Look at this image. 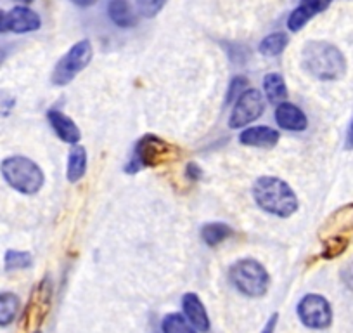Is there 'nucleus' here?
I'll return each mask as SVG.
<instances>
[{"mask_svg": "<svg viewBox=\"0 0 353 333\" xmlns=\"http://www.w3.org/2000/svg\"><path fill=\"white\" fill-rule=\"evenodd\" d=\"M301 66L321 82H334L345 77V54L325 40H312L301 49Z\"/></svg>", "mask_w": 353, "mask_h": 333, "instance_id": "f257e3e1", "label": "nucleus"}, {"mask_svg": "<svg viewBox=\"0 0 353 333\" xmlns=\"http://www.w3.org/2000/svg\"><path fill=\"white\" fill-rule=\"evenodd\" d=\"M251 193H253L254 203L263 212L281 217V219H288V217L294 216L298 205H300L293 188L286 181H283L281 178H274V175L258 178L254 181Z\"/></svg>", "mask_w": 353, "mask_h": 333, "instance_id": "f03ea898", "label": "nucleus"}, {"mask_svg": "<svg viewBox=\"0 0 353 333\" xmlns=\"http://www.w3.org/2000/svg\"><path fill=\"white\" fill-rule=\"evenodd\" d=\"M0 174L14 191L26 196L37 195L46 184V174L39 163L21 155L9 156L0 163Z\"/></svg>", "mask_w": 353, "mask_h": 333, "instance_id": "7ed1b4c3", "label": "nucleus"}, {"mask_svg": "<svg viewBox=\"0 0 353 333\" xmlns=\"http://www.w3.org/2000/svg\"><path fill=\"white\" fill-rule=\"evenodd\" d=\"M175 158H179V148L158 135L145 134L135 142L130 160L125 165V172L137 174L145 169H156L159 165H165Z\"/></svg>", "mask_w": 353, "mask_h": 333, "instance_id": "20e7f679", "label": "nucleus"}, {"mask_svg": "<svg viewBox=\"0 0 353 333\" xmlns=\"http://www.w3.org/2000/svg\"><path fill=\"white\" fill-rule=\"evenodd\" d=\"M230 283L246 297H263L270 287V276L263 266L254 259H241L229 269Z\"/></svg>", "mask_w": 353, "mask_h": 333, "instance_id": "39448f33", "label": "nucleus"}, {"mask_svg": "<svg viewBox=\"0 0 353 333\" xmlns=\"http://www.w3.org/2000/svg\"><path fill=\"white\" fill-rule=\"evenodd\" d=\"M94 56V49L90 40L83 39L80 42L74 44L54 66L52 75H50V82L57 87L68 86L70 82L77 78L78 73L85 70L90 64Z\"/></svg>", "mask_w": 353, "mask_h": 333, "instance_id": "423d86ee", "label": "nucleus"}, {"mask_svg": "<svg viewBox=\"0 0 353 333\" xmlns=\"http://www.w3.org/2000/svg\"><path fill=\"white\" fill-rule=\"evenodd\" d=\"M52 281L49 278H43L39 285H35L30 301L26 304L25 314H23V328L25 330H35L46 321L49 316L50 307H52Z\"/></svg>", "mask_w": 353, "mask_h": 333, "instance_id": "0eeeda50", "label": "nucleus"}, {"mask_svg": "<svg viewBox=\"0 0 353 333\" xmlns=\"http://www.w3.org/2000/svg\"><path fill=\"white\" fill-rule=\"evenodd\" d=\"M298 318L307 328L325 330L332 323V309L325 297L319 294H307L296 307Z\"/></svg>", "mask_w": 353, "mask_h": 333, "instance_id": "6e6552de", "label": "nucleus"}, {"mask_svg": "<svg viewBox=\"0 0 353 333\" xmlns=\"http://www.w3.org/2000/svg\"><path fill=\"white\" fill-rule=\"evenodd\" d=\"M265 111V97L258 89H246L232 108V113L229 117L230 129H243L246 125L253 124L263 115Z\"/></svg>", "mask_w": 353, "mask_h": 333, "instance_id": "1a4fd4ad", "label": "nucleus"}, {"mask_svg": "<svg viewBox=\"0 0 353 333\" xmlns=\"http://www.w3.org/2000/svg\"><path fill=\"white\" fill-rule=\"evenodd\" d=\"M331 4L332 0H300V6L288 18V28H290V32L296 33L300 30H303L305 25L312 18L324 12Z\"/></svg>", "mask_w": 353, "mask_h": 333, "instance_id": "9d476101", "label": "nucleus"}, {"mask_svg": "<svg viewBox=\"0 0 353 333\" xmlns=\"http://www.w3.org/2000/svg\"><path fill=\"white\" fill-rule=\"evenodd\" d=\"M281 134L279 131L272 127H265V125H258V127H248L241 132L239 142L243 146H250V148H260V149H270L279 142Z\"/></svg>", "mask_w": 353, "mask_h": 333, "instance_id": "9b49d317", "label": "nucleus"}, {"mask_svg": "<svg viewBox=\"0 0 353 333\" xmlns=\"http://www.w3.org/2000/svg\"><path fill=\"white\" fill-rule=\"evenodd\" d=\"M9 18V32H14L23 35V33H32L42 26V19L33 9L28 6H16L8 12Z\"/></svg>", "mask_w": 353, "mask_h": 333, "instance_id": "f8f14e48", "label": "nucleus"}, {"mask_svg": "<svg viewBox=\"0 0 353 333\" xmlns=\"http://www.w3.org/2000/svg\"><path fill=\"white\" fill-rule=\"evenodd\" d=\"M47 120H49L50 127H52V131L56 132V135L61 141L68 142V144H78V142H80V129H78L77 124H74L68 115H64L63 111L52 108V110L47 111Z\"/></svg>", "mask_w": 353, "mask_h": 333, "instance_id": "ddd939ff", "label": "nucleus"}, {"mask_svg": "<svg viewBox=\"0 0 353 333\" xmlns=\"http://www.w3.org/2000/svg\"><path fill=\"white\" fill-rule=\"evenodd\" d=\"M276 122L281 129L291 132H301L308 127V118L303 110L288 101L276 108Z\"/></svg>", "mask_w": 353, "mask_h": 333, "instance_id": "4468645a", "label": "nucleus"}, {"mask_svg": "<svg viewBox=\"0 0 353 333\" xmlns=\"http://www.w3.org/2000/svg\"><path fill=\"white\" fill-rule=\"evenodd\" d=\"M182 307H184L185 318L189 319L192 326H194L198 332L206 333L210 330V318L208 312H206L205 305H203L201 298L196 294H185L182 297Z\"/></svg>", "mask_w": 353, "mask_h": 333, "instance_id": "2eb2a0df", "label": "nucleus"}, {"mask_svg": "<svg viewBox=\"0 0 353 333\" xmlns=\"http://www.w3.org/2000/svg\"><path fill=\"white\" fill-rule=\"evenodd\" d=\"M108 16L118 28H132L137 23L135 12L128 0H110L108 4Z\"/></svg>", "mask_w": 353, "mask_h": 333, "instance_id": "dca6fc26", "label": "nucleus"}, {"mask_svg": "<svg viewBox=\"0 0 353 333\" xmlns=\"http://www.w3.org/2000/svg\"><path fill=\"white\" fill-rule=\"evenodd\" d=\"M87 172V149L83 146H73L68 155L66 178L70 182H78Z\"/></svg>", "mask_w": 353, "mask_h": 333, "instance_id": "f3484780", "label": "nucleus"}, {"mask_svg": "<svg viewBox=\"0 0 353 333\" xmlns=\"http://www.w3.org/2000/svg\"><path fill=\"white\" fill-rule=\"evenodd\" d=\"M265 96L269 97L270 103H284L288 97V87L284 77L281 73H267L263 78Z\"/></svg>", "mask_w": 353, "mask_h": 333, "instance_id": "a211bd4d", "label": "nucleus"}, {"mask_svg": "<svg viewBox=\"0 0 353 333\" xmlns=\"http://www.w3.org/2000/svg\"><path fill=\"white\" fill-rule=\"evenodd\" d=\"M234 234L232 227L225 222H208L201 227V238L208 247H216Z\"/></svg>", "mask_w": 353, "mask_h": 333, "instance_id": "6ab92c4d", "label": "nucleus"}, {"mask_svg": "<svg viewBox=\"0 0 353 333\" xmlns=\"http://www.w3.org/2000/svg\"><path fill=\"white\" fill-rule=\"evenodd\" d=\"M21 309V301L12 292H2L0 294V326H9Z\"/></svg>", "mask_w": 353, "mask_h": 333, "instance_id": "aec40b11", "label": "nucleus"}, {"mask_svg": "<svg viewBox=\"0 0 353 333\" xmlns=\"http://www.w3.org/2000/svg\"><path fill=\"white\" fill-rule=\"evenodd\" d=\"M288 44H290V37H288V33L274 32L261 40L260 46H258V50L267 57H276L286 50Z\"/></svg>", "mask_w": 353, "mask_h": 333, "instance_id": "412c9836", "label": "nucleus"}, {"mask_svg": "<svg viewBox=\"0 0 353 333\" xmlns=\"http://www.w3.org/2000/svg\"><path fill=\"white\" fill-rule=\"evenodd\" d=\"M163 333H196L198 330L189 323L185 316L179 314V312H170L163 318L161 321Z\"/></svg>", "mask_w": 353, "mask_h": 333, "instance_id": "4be33fe9", "label": "nucleus"}, {"mask_svg": "<svg viewBox=\"0 0 353 333\" xmlns=\"http://www.w3.org/2000/svg\"><path fill=\"white\" fill-rule=\"evenodd\" d=\"M33 264V256L30 252H23V250H8L4 256V267L6 271L12 273V271L28 269Z\"/></svg>", "mask_w": 353, "mask_h": 333, "instance_id": "5701e85b", "label": "nucleus"}, {"mask_svg": "<svg viewBox=\"0 0 353 333\" xmlns=\"http://www.w3.org/2000/svg\"><path fill=\"white\" fill-rule=\"evenodd\" d=\"M348 247V240L343 236H332L325 241L324 250H322V257L324 259H334L339 254L345 252V248Z\"/></svg>", "mask_w": 353, "mask_h": 333, "instance_id": "b1692460", "label": "nucleus"}, {"mask_svg": "<svg viewBox=\"0 0 353 333\" xmlns=\"http://www.w3.org/2000/svg\"><path fill=\"white\" fill-rule=\"evenodd\" d=\"M246 87H248L246 77H243V75H237V77H234L232 80H230L229 89H227V94H225V106H230L234 101H237V97H239L241 94L246 91Z\"/></svg>", "mask_w": 353, "mask_h": 333, "instance_id": "393cba45", "label": "nucleus"}, {"mask_svg": "<svg viewBox=\"0 0 353 333\" xmlns=\"http://www.w3.org/2000/svg\"><path fill=\"white\" fill-rule=\"evenodd\" d=\"M135 4H137V11L144 18H154L165 8L166 0H135Z\"/></svg>", "mask_w": 353, "mask_h": 333, "instance_id": "a878e982", "label": "nucleus"}, {"mask_svg": "<svg viewBox=\"0 0 353 333\" xmlns=\"http://www.w3.org/2000/svg\"><path fill=\"white\" fill-rule=\"evenodd\" d=\"M16 108V97L9 91H0V118H6Z\"/></svg>", "mask_w": 353, "mask_h": 333, "instance_id": "bb28decb", "label": "nucleus"}, {"mask_svg": "<svg viewBox=\"0 0 353 333\" xmlns=\"http://www.w3.org/2000/svg\"><path fill=\"white\" fill-rule=\"evenodd\" d=\"M185 179H188V181H191V182H198V181H201L203 179V171H201V166L198 165V163H194V162H191V163H188V165H185Z\"/></svg>", "mask_w": 353, "mask_h": 333, "instance_id": "cd10ccee", "label": "nucleus"}, {"mask_svg": "<svg viewBox=\"0 0 353 333\" xmlns=\"http://www.w3.org/2000/svg\"><path fill=\"white\" fill-rule=\"evenodd\" d=\"M341 280L343 283L346 285V288L353 292V263L346 264L345 267L341 269Z\"/></svg>", "mask_w": 353, "mask_h": 333, "instance_id": "c85d7f7f", "label": "nucleus"}, {"mask_svg": "<svg viewBox=\"0 0 353 333\" xmlns=\"http://www.w3.org/2000/svg\"><path fill=\"white\" fill-rule=\"evenodd\" d=\"M277 319H279V314H272L270 316V319L267 321V325L263 326V330H261L260 333H274L276 332V326H277Z\"/></svg>", "mask_w": 353, "mask_h": 333, "instance_id": "c756f323", "label": "nucleus"}, {"mask_svg": "<svg viewBox=\"0 0 353 333\" xmlns=\"http://www.w3.org/2000/svg\"><path fill=\"white\" fill-rule=\"evenodd\" d=\"M345 149H353V118L348 125V131H346V137H345Z\"/></svg>", "mask_w": 353, "mask_h": 333, "instance_id": "7c9ffc66", "label": "nucleus"}, {"mask_svg": "<svg viewBox=\"0 0 353 333\" xmlns=\"http://www.w3.org/2000/svg\"><path fill=\"white\" fill-rule=\"evenodd\" d=\"M6 32H9V18H8V12L0 9V33H6Z\"/></svg>", "mask_w": 353, "mask_h": 333, "instance_id": "2f4dec72", "label": "nucleus"}, {"mask_svg": "<svg viewBox=\"0 0 353 333\" xmlns=\"http://www.w3.org/2000/svg\"><path fill=\"white\" fill-rule=\"evenodd\" d=\"M70 2L77 6V8L85 9V8H92V6H96L99 0H70Z\"/></svg>", "mask_w": 353, "mask_h": 333, "instance_id": "473e14b6", "label": "nucleus"}, {"mask_svg": "<svg viewBox=\"0 0 353 333\" xmlns=\"http://www.w3.org/2000/svg\"><path fill=\"white\" fill-rule=\"evenodd\" d=\"M4 61H6V50L0 47V66H2V63H4Z\"/></svg>", "mask_w": 353, "mask_h": 333, "instance_id": "72a5a7b5", "label": "nucleus"}, {"mask_svg": "<svg viewBox=\"0 0 353 333\" xmlns=\"http://www.w3.org/2000/svg\"><path fill=\"white\" fill-rule=\"evenodd\" d=\"M18 2H21L23 6H26V4H32L33 0H18Z\"/></svg>", "mask_w": 353, "mask_h": 333, "instance_id": "f704fd0d", "label": "nucleus"}, {"mask_svg": "<svg viewBox=\"0 0 353 333\" xmlns=\"http://www.w3.org/2000/svg\"><path fill=\"white\" fill-rule=\"evenodd\" d=\"M33 333H40V332H33Z\"/></svg>", "mask_w": 353, "mask_h": 333, "instance_id": "c9c22d12", "label": "nucleus"}]
</instances>
